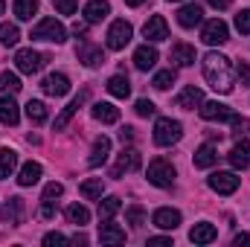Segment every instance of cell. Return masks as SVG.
I'll use <instances>...</instances> for the list:
<instances>
[{
  "mask_svg": "<svg viewBox=\"0 0 250 247\" xmlns=\"http://www.w3.org/2000/svg\"><path fill=\"white\" fill-rule=\"evenodd\" d=\"M204 76L207 82L218 90V93H230L233 90V70H230V62L218 53H207L204 56Z\"/></svg>",
  "mask_w": 250,
  "mask_h": 247,
  "instance_id": "6da1fadb",
  "label": "cell"
},
{
  "mask_svg": "<svg viewBox=\"0 0 250 247\" xmlns=\"http://www.w3.org/2000/svg\"><path fill=\"white\" fill-rule=\"evenodd\" d=\"M148 184L160 186V189L172 186L175 184V166H172L169 160H163V157L151 160V163H148Z\"/></svg>",
  "mask_w": 250,
  "mask_h": 247,
  "instance_id": "7a4b0ae2",
  "label": "cell"
},
{
  "mask_svg": "<svg viewBox=\"0 0 250 247\" xmlns=\"http://www.w3.org/2000/svg\"><path fill=\"white\" fill-rule=\"evenodd\" d=\"M64 35H67V32H64V26L56 21V18H44V21L29 32L32 41H53V44H62Z\"/></svg>",
  "mask_w": 250,
  "mask_h": 247,
  "instance_id": "3957f363",
  "label": "cell"
},
{
  "mask_svg": "<svg viewBox=\"0 0 250 247\" xmlns=\"http://www.w3.org/2000/svg\"><path fill=\"white\" fill-rule=\"evenodd\" d=\"M184 137V128L178 120H157L154 125V143L157 145H175Z\"/></svg>",
  "mask_w": 250,
  "mask_h": 247,
  "instance_id": "277c9868",
  "label": "cell"
},
{
  "mask_svg": "<svg viewBox=\"0 0 250 247\" xmlns=\"http://www.w3.org/2000/svg\"><path fill=\"white\" fill-rule=\"evenodd\" d=\"M50 62L44 53H35V50H18V56H15V64H18V70L21 73H26V76H32V73H38L44 64Z\"/></svg>",
  "mask_w": 250,
  "mask_h": 247,
  "instance_id": "5b68a950",
  "label": "cell"
},
{
  "mask_svg": "<svg viewBox=\"0 0 250 247\" xmlns=\"http://www.w3.org/2000/svg\"><path fill=\"white\" fill-rule=\"evenodd\" d=\"M227 23L221 21V18H212V21H207L204 23V29H201V41L204 44H209V47H215V44H224L227 41Z\"/></svg>",
  "mask_w": 250,
  "mask_h": 247,
  "instance_id": "8992f818",
  "label": "cell"
},
{
  "mask_svg": "<svg viewBox=\"0 0 250 247\" xmlns=\"http://www.w3.org/2000/svg\"><path fill=\"white\" fill-rule=\"evenodd\" d=\"M239 178L233 175V172H212L209 175V189H215L218 195H233L236 189H239Z\"/></svg>",
  "mask_w": 250,
  "mask_h": 247,
  "instance_id": "52a82bcc",
  "label": "cell"
},
{
  "mask_svg": "<svg viewBox=\"0 0 250 247\" xmlns=\"http://www.w3.org/2000/svg\"><path fill=\"white\" fill-rule=\"evenodd\" d=\"M128 41H131V23L128 21H114L111 29H108V47L111 50H123Z\"/></svg>",
  "mask_w": 250,
  "mask_h": 247,
  "instance_id": "ba28073f",
  "label": "cell"
},
{
  "mask_svg": "<svg viewBox=\"0 0 250 247\" xmlns=\"http://www.w3.org/2000/svg\"><path fill=\"white\" fill-rule=\"evenodd\" d=\"M143 35H146L148 41H166V38H169L166 18H163V15H154V18H148V21H146V26H143Z\"/></svg>",
  "mask_w": 250,
  "mask_h": 247,
  "instance_id": "9c48e42d",
  "label": "cell"
},
{
  "mask_svg": "<svg viewBox=\"0 0 250 247\" xmlns=\"http://www.w3.org/2000/svg\"><path fill=\"white\" fill-rule=\"evenodd\" d=\"M41 90H44L47 96H64V93L70 90V79H67L64 73H50V76L41 82Z\"/></svg>",
  "mask_w": 250,
  "mask_h": 247,
  "instance_id": "30bf717a",
  "label": "cell"
},
{
  "mask_svg": "<svg viewBox=\"0 0 250 247\" xmlns=\"http://www.w3.org/2000/svg\"><path fill=\"white\" fill-rule=\"evenodd\" d=\"M140 163H143L140 151L128 148V151H123V154H120V160H117V166L111 169V175H114V178H120V175H125V172H137V169H140Z\"/></svg>",
  "mask_w": 250,
  "mask_h": 247,
  "instance_id": "8fae6325",
  "label": "cell"
},
{
  "mask_svg": "<svg viewBox=\"0 0 250 247\" xmlns=\"http://www.w3.org/2000/svg\"><path fill=\"white\" fill-rule=\"evenodd\" d=\"M201 117H204L207 123H215V120H218V123H227V120H233L236 114H233L224 102H207V105L201 108Z\"/></svg>",
  "mask_w": 250,
  "mask_h": 247,
  "instance_id": "7c38bea8",
  "label": "cell"
},
{
  "mask_svg": "<svg viewBox=\"0 0 250 247\" xmlns=\"http://www.w3.org/2000/svg\"><path fill=\"white\" fill-rule=\"evenodd\" d=\"M151 221H154V227H160V230H175V227L181 224V212L163 206V209H157V212L151 215Z\"/></svg>",
  "mask_w": 250,
  "mask_h": 247,
  "instance_id": "4fadbf2b",
  "label": "cell"
},
{
  "mask_svg": "<svg viewBox=\"0 0 250 247\" xmlns=\"http://www.w3.org/2000/svg\"><path fill=\"white\" fill-rule=\"evenodd\" d=\"M227 160H230V166H233V169H248V166H250V143H248V140L236 143V145H233V151L227 154Z\"/></svg>",
  "mask_w": 250,
  "mask_h": 247,
  "instance_id": "5bb4252c",
  "label": "cell"
},
{
  "mask_svg": "<svg viewBox=\"0 0 250 247\" xmlns=\"http://www.w3.org/2000/svg\"><path fill=\"white\" fill-rule=\"evenodd\" d=\"M201 18H204V9H201L198 3H187V6L178 12V23H181L184 29H192V26H198V23H201Z\"/></svg>",
  "mask_w": 250,
  "mask_h": 247,
  "instance_id": "9a60e30c",
  "label": "cell"
},
{
  "mask_svg": "<svg viewBox=\"0 0 250 247\" xmlns=\"http://www.w3.org/2000/svg\"><path fill=\"white\" fill-rule=\"evenodd\" d=\"M111 15V6L105 3V0H90L87 6H84V21L87 23H99V21H105Z\"/></svg>",
  "mask_w": 250,
  "mask_h": 247,
  "instance_id": "2e32d148",
  "label": "cell"
},
{
  "mask_svg": "<svg viewBox=\"0 0 250 247\" xmlns=\"http://www.w3.org/2000/svg\"><path fill=\"white\" fill-rule=\"evenodd\" d=\"M218 163V148L212 145V143H204L198 151H195V166L198 169H209V166H215Z\"/></svg>",
  "mask_w": 250,
  "mask_h": 247,
  "instance_id": "e0dca14e",
  "label": "cell"
},
{
  "mask_svg": "<svg viewBox=\"0 0 250 247\" xmlns=\"http://www.w3.org/2000/svg\"><path fill=\"white\" fill-rule=\"evenodd\" d=\"M0 218L9 221V224H21V218H23V201L21 198H9V204L0 206Z\"/></svg>",
  "mask_w": 250,
  "mask_h": 247,
  "instance_id": "ac0fdd59",
  "label": "cell"
},
{
  "mask_svg": "<svg viewBox=\"0 0 250 247\" xmlns=\"http://www.w3.org/2000/svg\"><path fill=\"white\" fill-rule=\"evenodd\" d=\"M108 151H111V140L108 137H96L93 140V154L87 157V166H102L108 160Z\"/></svg>",
  "mask_w": 250,
  "mask_h": 247,
  "instance_id": "d6986e66",
  "label": "cell"
},
{
  "mask_svg": "<svg viewBox=\"0 0 250 247\" xmlns=\"http://www.w3.org/2000/svg\"><path fill=\"white\" fill-rule=\"evenodd\" d=\"M169 59H172V64H178V67H189V64H195V47L175 44L172 53H169Z\"/></svg>",
  "mask_w": 250,
  "mask_h": 247,
  "instance_id": "ffe728a7",
  "label": "cell"
},
{
  "mask_svg": "<svg viewBox=\"0 0 250 247\" xmlns=\"http://www.w3.org/2000/svg\"><path fill=\"white\" fill-rule=\"evenodd\" d=\"M99 242H102V245H123L125 230L117 227V224H108V221H105V224L99 227Z\"/></svg>",
  "mask_w": 250,
  "mask_h": 247,
  "instance_id": "44dd1931",
  "label": "cell"
},
{
  "mask_svg": "<svg viewBox=\"0 0 250 247\" xmlns=\"http://www.w3.org/2000/svg\"><path fill=\"white\" fill-rule=\"evenodd\" d=\"M18 120H21V111H18L15 99H12V96H3V99H0V123L3 125H18Z\"/></svg>",
  "mask_w": 250,
  "mask_h": 247,
  "instance_id": "7402d4cb",
  "label": "cell"
},
{
  "mask_svg": "<svg viewBox=\"0 0 250 247\" xmlns=\"http://www.w3.org/2000/svg\"><path fill=\"white\" fill-rule=\"evenodd\" d=\"M189 239H192L195 245H209V242L218 239V230H215L212 224H195L192 233H189Z\"/></svg>",
  "mask_w": 250,
  "mask_h": 247,
  "instance_id": "603a6c76",
  "label": "cell"
},
{
  "mask_svg": "<svg viewBox=\"0 0 250 247\" xmlns=\"http://www.w3.org/2000/svg\"><path fill=\"white\" fill-rule=\"evenodd\" d=\"M79 62L84 64V67H99V64L105 62V53H102V47L84 44V47L79 50Z\"/></svg>",
  "mask_w": 250,
  "mask_h": 247,
  "instance_id": "cb8c5ba5",
  "label": "cell"
},
{
  "mask_svg": "<svg viewBox=\"0 0 250 247\" xmlns=\"http://www.w3.org/2000/svg\"><path fill=\"white\" fill-rule=\"evenodd\" d=\"M93 120H99V123L111 125L120 120V108H114L111 102H96L93 105Z\"/></svg>",
  "mask_w": 250,
  "mask_h": 247,
  "instance_id": "d4e9b609",
  "label": "cell"
},
{
  "mask_svg": "<svg viewBox=\"0 0 250 247\" xmlns=\"http://www.w3.org/2000/svg\"><path fill=\"white\" fill-rule=\"evenodd\" d=\"M134 64H137V70H151L154 64H157V50L154 47H137V53H134Z\"/></svg>",
  "mask_w": 250,
  "mask_h": 247,
  "instance_id": "484cf974",
  "label": "cell"
},
{
  "mask_svg": "<svg viewBox=\"0 0 250 247\" xmlns=\"http://www.w3.org/2000/svg\"><path fill=\"white\" fill-rule=\"evenodd\" d=\"M18 166V151L15 148H0V181H6Z\"/></svg>",
  "mask_w": 250,
  "mask_h": 247,
  "instance_id": "4316f807",
  "label": "cell"
},
{
  "mask_svg": "<svg viewBox=\"0 0 250 247\" xmlns=\"http://www.w3.org/2000/svg\"><path fill=\"white\" fill-rule=\"evenodd\" d=\"M108 90H111V96H117V99H128V96H131V82H128V76H111V79H108Z\"/></svg>",
  "mask_w": 250,
  "mask_h": 247,
  "instance_id": "83f0119b",
  "label": "cell"
},
{
  "mask_svg": "<svg viewBox=\"0 0 250 247\" xmlns=\"http://www.w3.org/2000/svg\"><path fill=\"white\" fill-rule=\"evenodd\" d=\"M204 102V93H201V87H187L181 96H178V108H187V111H192V108H198Z\"/></svg>",
  "mask_w": 250,
  "mask_h": 247,
  "instance_id": "f1b7e54d",
  "label": "cell"
},
{
  "mask_svg": "<svg viewBox=\"0 0 250 247\" xmlns=\"http://www.w3.org/2000/svg\"><path fill=\"white\" fill-rule=\"evenodd\" d=\"M84 99H87V90H82V93H79V96H76V99H73V102H70V105L64 108L62 114H59V120H56V131H62L64 125L70 123V117H73V114H76V111L82 108V102H84Z\"/></svg>",
  "mask_w": 250,
  "mask_h": 247,
  "instance_id": "f546056e",
  "label": "cell"
},
{
  "mask_svg": "<svg viewBox=\"0 0 250 247\" xmlns=\"http://www.w3.org/2000/svg\"><path fill=\"white\" fill-rule=\"evenodd\" d=\"M41 181V163H26L23 169H21V178H18V184L21 186H32V184H38Z\"/></svg>",
  "mask_w": 250,
  "mask_h": 247,
  "instance_id": "4dcf8cb0",
  "label": "cell"
},
{
  "mask_svg": "<svg viewBox=\"0 0 250 247\" xmlns=\"http://www.w3.org/2000/svg\"><path fill=\"white\" fill-rule=\"evenodd\" d=\"M15 18L18 21H32V15L38 12V0H15Z\"/></svg>",
  "mask_w": 250,
  "mask_h": 247,
  "instance_id": "1f68e13d",
  "label": "cell"
},
{
  "mask_svg": "<svg viewBox=\"0 0 250 247\" xmlns=\"http://www.w3.org/2000/svg\"><path fill=\"white\" fill-rule=\"evenodd\" d=\"M79 192H82V198L93 201V198H102V192H105V184H102V178H90V181H84V184L79 186Z\"/></svg>",
  "mask_w": 250,
  "mask_h": 247,
  "instance_id": "d6a6232c",
  "label": "cell"
},
{
  "mask_svg": "<svg viewBox=\"0 0 250 247\" xmlns=\"http://www.w3.org/2000/svg\"><path fill=\"white\" fill-rule=\"evenodd\" d=\"M120 206H123L120 198H105V201H99V221H111V218L120 212Z\"/></svg>",
  "mask_w": 250,
  "mask_h": 247,
  "instance_id": "836d02e7",
  "label": "cell"
},
{
  "mask_svg": "<svg viewBox=\"0 0 250 247\" xmlns=\"http://www.w3.org/2000/svg\"><path fill=\"white\" fill-rule=\"evenodd\" d=\"M64 215H67V221H70V224H79V227L90 221V212H87V206H82V204L67 206V209H64Z\"/></svg>",
  "mask_w": 250,
  "mask_h": 247,
  "instance_id": "e575fe53",
  "label": "cell"
},
{
  "mask_svg": "<svg viewBox=\"0 0 250 247\" xmlns=\"http://www.w3.org/2000/svg\"><path fill=\"white\" fill-rule=\"evenodd\" d=\"M26 117H29L35 125L47 123V105L38 102V99H29V105H26Z\"/></svg>",
  "mask_w": 250,
  "mask_h": 247,
  "instance_id": "d590c367",
  "label": "cell"
},
{
  "mask_svg": "<svg viewBox=\"0 0 250 247\" xmlns=\"http://www.w3.org/2000/svg\"><path fill=\"white\" fill-rule=\"evenodd\" d=\"M18 38H21V32H18V26H15V23H0V44L15 47V44H18Z\"/></svg>",
  "mask_w": 250,
  "mask_h": 247,
  "instance_id": "8d00e7d4",
  "label": "cell"
},
{
  "mask_svg": "<svg viewBox=\"0 0 250 247\" xmlns=\"http://www.w3.org/2000/svg\"><path fill=\"white\" fill-rule=\"evenodd\" d=\"M0 90H9V93H18L21 90V79L15 76V73H0Z\"/></svg>",
  "mask_w": 250,
  "mask_h": 247,
  "instance_id": "74e56055",
  "label": "cell"
},
{
  "mask_svg": "<svg viewBox=\"0 0 250 247\" xmlns=\"http://www.w3.org/2000/svg\"><path fill=\"white\" fill-rule=\"evenodd\" d=\"M151 84H154L157 90H166V87H172V84H175V73H172V70H160V73L154 76V82H151Z\"/></svg>",
  "mask_w": 250,
  "mask_h": 247,
  "instance_id": "f35d334b",
  "label": "cell"
},
{
  "mask_svg": "<svg viewBox=\"0 0 250 247\" xmlns=\"http://www.w3.org/2000/svg\"><path fill=\"white\" fill-rule=\"evenodd\" d=\"M143 218H146L143 206H128V209H125V221H128L131 227H140V224H143Z\"/></svg>",
  "mask_w": 250,
  "mask_h": 247,
  "instance_id": "ab89813d",
  "label": "cell"
},
{
  "mask_svg": "<svg viewBox=\"0 0 250 247\" xmlns=\"http://www.w3.org/2000/svg\"><path fill=\"white\" fill-rule=\"evenodd\" d=\"M236 29H239L242 35H250V9H242V12L236 15Z\"/></svg>",
  "mask_w": 250,
  "mask_h": 247,
  "instance_id": "60d3db41",
  "label": "cell"
},
{
  "mask_svg": "<svg viewBox=\"0 0 250 247\" xmlns=\"http://www.w3.org/2000/svg\"><path fill=\"white\" fill-rule=\"evenodd\" d=\"M230 123H233V134H236V137H245L250 131V120H245V117H233Z\"/></svg>",
  "mask_w": 250,
  "mask_h": 247,
  "instance_id": "b9f144b4",
  "label": "cell"
},
{
  "mask_svg": "<svg viewBox=\"0 0 250 247\" xmlns=\"http://www.w3.org/2000/svg\"><path fill=\"white\" fill-rule=\"evenodd\" d=\"M134 111H137L140 117H154V111H157V108H154V102H148V99H140V102L134 105Z\"/></svg>",
  "mask_w": 250,
  "mask_h": 247,
  "instance_id": "7bdbcfd3",
  "label": "cell"
},
{
  "mask_svg": "<svg viewBox=\"0 0 250 247\" xmlns=\"http://www.w3.org/2000/svg\"><path fill=\"white\" fill-rule=\"evenodd\" d=\"M62 192H64V186L62 184H47L44 186V201H53V198H62Z\"/></svg>",
  "mask_w": 250,
  "mask_h": 247,
  "instance_id": "ee69618b",
  "label": "cell"
},
{
  "mask_svg": "<svg viewBox=\"0 0 250 247\" xmlns=\"http://www.w3.org/2000/svg\"><path fill=\"white\" fill-rule=\"evenodd\" d=\"M76 6H79V0H56L59 15H73V12H76Z\"/></svg>",
  "mask_w": 250,
  "mask_h": 247,
  "instance_id": "f6af8a7d",
  "label": "cell"
},
{
  "mask_svg": "<svg viewBox=\"0 0 250 247\" xmlns=\"http://www.w3.org/2000/svg\"><path fill=\"white\" fill-rule=\"evenodd\" d=\"M67 239H64L62 233H50V236H44V245L47 247H53V245H64Z\"/></svg>",
  "mask_w": 250,
  "mask_h": 247,
  "instance_id": "bcb514c9",
  "label": "cell"
},
{
  "mask_svg": "<svg viewBox=\"0 0 250 247\" xmlns=\"http://www.w3.org/2000/svg\"><path fill=\"white\" fill-rule=\"evenodd\" d=\"M41 218H56V206H53L50 201L41 204Z\"/></svg>",
  "mask_w": 250,
  "mask_h": 247,
  "instance_id": "7dc6e473",
  "label": "cell"
},
{
  "mask_svg": "<svg viewBox=\"0 0 250 247\" xmlns=\"http://www.w3.org/2000/svg\"><path fill=\"white\" fill-rule=\"evenodd\" d=\"M236 73H239V79H242V82H248V79H250V67H248V64H239V70H236Z\"/></svg>",
  "mask_w": 250,
  "mask_h": 247,
  "instance_id": "c3c4849f",
  "label": "cell"
},
{
  "mask_svg": "<svg viewBox=\"0 0 250 247\" xmlns=\"http://www.w3.org/2000/svg\"><path fill=\"white\" fill-rule=\"evenodd\" d=\"M120 140H123V143H128V140H134V128H128V125H125L123 131H120Z\"/></svg>",
  "mask_w": 250,
  "mask_h": 247,
  "instance_id": "681fc988",
  "label": "cell"
},
{
  "mask_svg": "<svg viewBox=\"0 0 250 247\" xmlns=\"http://www.w3.org/2000/svg\"><path fill=\"white\" fill-rule=\"evenodd\" d=\"M233 245H236V247H242V245H250V236H248V233H239V236L233 239Z\"/></svg>",
  "mask_w": 250,
  "mask_h": 247,
  "instance_id": "f907efd6",
  "label": "cell"
},
{
  "mask_svg": "<svg viewBox=\"0 0 250 247\" xmlns=\"http://www.w3.org/2000/svg\"><path fill=\"white\" fill-rule=\"evenodd\" d=\"M148 245H157V247H166V245H172V239H163V236H157V239H148Z\"/></svg>",
  "mask_w": 250,
  "mask_h": 247,
  "instance_id": "816d5d0a",
  "label": "cell"
},
{
  "mask_svg": "<svg viewBox=\"0 0 250 247\" xmlns=\"http://www.w3.org/2000/svg\"><path fill=\"white\" fill-rule=\"evenodd\" d=\"M233 0H209V6H215V9H227Z\"/></svg>",
  "mask_w": 250,
  "mask_h": 247,
  "instance_id": "f5cc1de1",
  "label": "cell"
},
{
  "mask_svg": "<svg viewBox=\"0 0 250 247\" xmlns=\"http://www.w3.org/2000/svg\"><path fill=\"white\" fill-rule=\"evenodd\" d=\"M84 32H87L84 23H73V35H84Z\"/></svg>",
  "mask_w": 250,
  "mask_h": 247,
  "instance_id": "db71d44e",
  "label": "cell"
},
{
  "mask_svg": "<svg viewBox=\"0 0 250 247\" xmlns=\"http://www.w3.org/2000/svg\"><path fill=\"white\" fill-rule=\"evenodd\" d=\"M128 6H140V3H146V0H125Z\"/></svg>",
  "mask_w": 250,
  "mask_h": 247,
  "instance_id": "11a10c76",
  "label": "cell"
},
{
  "mask_svg": "<svg viewBox=\"0 0 250 247\" xmlns=\"http://www.w3.org/2000/svg\"><path fill=\"white\" fill-rule=\"evenodd\" d=\"M3 9H6V3H3V0H0V15H3Z\"/></svg>",
  "mask_w": 250,
  "mask_h": 247,
  "instance_id": "9f6ffc18",
  "label": "cell"
},
{
  "mask_svg": "<svg viewBox=\"0 0 250 247\" xmlns=\"http://www.w3.org/2000/svg\"><path fill=\"white\" fill-rule=\"evenodd\" d=\"M169 3H175V0H169Z\"/></svg>",
  "mask_w": 250,
  "mask_h": 247,
  "instance_id": "6f0895ef",
  "label": "cell"
}]
</instances>
